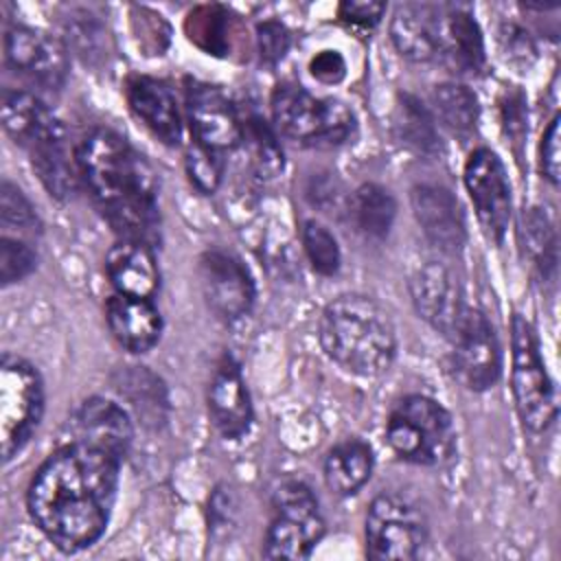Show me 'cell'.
Masks as SVG:
<instances>
[{
	"label": "cell",
	"mask_w": 561,
	"mask_h": 561,
	"mask_svg": "<svg viewBox=\"0 0 561 561\" xmlns=\"http://www.w3.org/2000/svg\"><path fill=\"white\" fill-rule=\"evenodd\" d=\"M123 460L96 447L68 440L35 471L26 506L37 528L64 552L101 539L116 502Z\"/></svg>",
	"instance_id": "obj_1"
},
{
	"label": "cell",
	"mask_w": 561,
	"mask_h": 561,
	"mask_svg": "<svg viewBox=\"0 0 561 561\" xmlns=\"http://www.w3.org/2000/svg\"><path fill=\"white\" fill-rule=\"evenodd\" d=\"M440 61L460 75H478L484 68V39L471 13L445 9Z\"/></svg>",
	"instance_id": "obj_24"
},
{
	"label": "cell",
	"mask_w": 561,
	"mask_h": 561,
	"mask_svg": "<svg viewBox=\"0 0 561 561\" xmlns=\"http://www.w3.org/2000/svg\"><path fill=\"white\" fill-rule=\"evenodd\" d=\"M383 13H386V2H373V0H364V2L346 0L337 7L340 20L355 28H373L375 24H379Z\"/></svg>",
	"instance_id": "obj_38"
},
{
	"label": "cell",
	"mask_w": 561,
	"mask_h": 561,
	"mask_svg": "<svg viewBox=\"0 0 561 561\" xmlns=\"http://www.w3.org/2000/svg\"><path fill=\"white\" fill-rule=\"evenodd\" d=\"M256 44H259V55L261 61L267 66L278 64L291 44V35L285 24L278 20H265L256 26Z\"/></svg>",
	"instance_id": "obj_37"
},
{
	"label": "cell",
	"mask_w": 561,
	"mask_h": 561,
	"mask_svg": "<svg viewBox=\"0 0 561 561\" xmlns=\"http://www.w3.org/2000/svg\"><path fill=\"white\" fill-rule=\"evenodd\" d=\"M324 530L313 491L302 480H285L272 495V522L263 554L267 559H307Z\"/></svg>",
	"instance_id": "obj_7"
},
{
	"label": "cell",
	"mask_w": 561,
	"mask_h": 561,
	"mask_svg": "<svg viewBox=\"0 0 561 561\" xmlns=\"http://www.w3.org/2000/svg\"><path fill=\"white\" fill-rule=\"evenodd\" d=\"M309 70L320 83L333 85L346 77V61L337 50H320L311 57Z\"/></svg>",
	"instance_id": "obj_39"
},
{
	"label": "cell",
	"mask_w": 561,
	"mask_h": 561,
	"mask_svg": "<svg viewBox=\"0 0 561 561\" xmlns=\"http://www.w3.org/2000/svg\"><path fill=\"white\" fill-rule=\"evenodd\" d=\"M541 171L550 184H559V116H552L541 136Z\"/></svg>",
	"instance_id": "obj_40"
},
{
	"label": "cell",
	"mask_w": 561,
	"mask_h": 561,
	"mask_svg": "<svg viewBox=\"0 0 561 561\" xmlns=\"http://www.w3.org/2000/svg\"><path fill=\"white\" fill-rule=\"evenodd\" d=\"M197 278L208 309L221 322H237L254 305V280L248 267L226 250H206L197 261Z\"/></svg>",
	"instance_id": "obj_12"
},
{
	"label": "cell",
	"mask_w": 561,
	"mask_h": 561,
	"mask_svg": "<svg viewBox=\"0 0 561 561\" xmlns=\"http://www.w3.org/2000/svg\"><path fill=\"white\" fill-rule=\"evenodd\" d=\"M302 248H305V254H307L313 272H318L320 276L337 274L342 254H340V245H337L333 232L327 226H322L316 219L305 221L302 224Z\"/></svg>",
	"instance_id": "obj_34"
},
{
	"label": "cell",
	"mask_w": 561,
	"mask_h": 561,
	"mask_svg": "<svg viewBox=\"0 0 561 561\" xmlns=\"http://www.w3.org/2000/svg\"><path fill=\"white\" fill-rule=\"evenodd\" d=\"M432 105L436 118L458 138H469L480 118L478 96L462 83H440L432 92Z\"/></svg>",
	"instance_id": "obj_28"
},
{
	"label": "cell",
	"mask_w": 561,
	"mask_h": 561,
	"mask_svg": "<svg viewBox=\"0 0 561 561\" xmlns=\"http://www.w3.org/2000/svg\"><path fill=\"white\" fill-rule=\"evenodd\" d=\"M445 9L430 4H401L390 22L394 48L410 61H440Z\"/></svg>",
	"instance_id": "obj_20"
},
{
	"label": "cell",
	"mask_w": 561,
	"mask_h": 561,
	"mask_svg": "<svg viewBox=\"0 0 561 561\" xmlns=\"http://www.w3.org/2000/svg\"><path fill=\"white\" fill-rule=\"evenodd\" d=\"M462 180L484 234L500 243L511 221V184L502 160L489 147H478L465 162Z\"/></svg>",
	"instance_id": "obj_11"
},
{
	"label": "cell",
	"mask_w": 561,
	"mask_h": 561,
	"mask_svg": "<svg viewBox=\"0 0 561 561\" xmlns=\"http://www.w3.org/2000/svg\"><path fill=\"white\" fill-rule=\"evenodd\" d=\"M107 276L116 294L134 298H151L158 291L160 274L153 248L142 241L121 239L105 256Z\"/></svg>",
	"instance_id": "obj_22"
},
{
	"label": "cell",
	"mask_w": 561,
	"mask_h": 561,
	"mask_svg": "<svg viewBox=\"0 0 561 561\" xmlns=\"http://www.w3.org/2000/svg\"><path fill=\"white\" fill-rule=\"evenodd\" d=\"M230 11L219 4H204L186 15L188 39L208 53H226L230 33Z\"/></svg>",
	"instance_id": "obj_31"
},
{
	"label": "cell",
	"mask_w": 561,
	"mask_h": 561,
	"mask_svg": "<svg viewBox=\"0 0 561 561\" xmlns=\"http://www.w3.org/2000/svg\"><path fill=\"white\" fill-rule=\"evenodd\" d=\"M348 217L368 239H383L397 217V202L381 184L366 182L353 191L348 199Z\"/></svg>",
	"instance_id": "obj_27"
},
{
	"label": "cell",
	"mask_w": 561,
	"mask_h": 561,
	"mask_svg": "<svg viewBox=\"0 0 561 561\" xmlns=\"http://www.w3.org/2000/svg\"><path fill=\"white\" fill-rule=\"evenodd\" d=\"M37 267V254L26 239L2 234L0 239V283L11 285L26 278Z\"/></svg>",
	"instance_id": "obj_35"
},
{
	"label": "cell",
	"mask_w": 561,
	"mask_h": 561,
	"mask_svg": "<svg viewBox=\"0 0 561 561\" xmlns=\"http://www.w3.org/2000/svg\"><path fill=\"white\" fill-rule=\"evenodd\" d=\"M270 110L280 136L302 147L331 149L353 138L357 121L340 99H322L300 83H280L272 90Z\"/></svg>",
	"instance_id": "obj_4"
},
{
	"label": "cell",
	"mask_w": 561,
	"mask_h": 561,
	"mask_svg": "<svg viewBox=\"0 0 561 561\" xmlns=\"http://www.w3.org/2000/svg\"><path fill=\"white\" fill-rule=\"evenodd\" d=\"M2 127L9 138L26 151L64 129L61 121L46 103L26 90L2 92Z\"/></svg>",
	"instance_id": "obj_23"
},
{
	"label": "cell",
	"mask_w": 561,
	"mask_h": 561,
	"mask_svg": "<svg viewBox=\"0 0 561 561\" xmlns=\"http://www.w3.org/2000/svg\"><path fill=\"white\" fill-rule=\"evenodd\" d=\"M522 237L533 265L543 278H548L557 267V237L546 213H541L539 208H530L528 213H524Z\"/></svg>",
	"instance_id": "obj_30"
},
{
	"label": "cell",
	"mask_w": 561,
	"mask_h": 561,
	"mask_svg": "<svg viewBox=\"0 0 561 561\" xmlns=\"http://www.w3.org/2000/svg\"><path fill=\"white\" fill-rule=\"evenodd\" d=\"M208 412L217 432L230 440L245 436L254 421L252 399L245 379L237 359L230 353L221 355L210 377Z\"/></svg>",
	"instance_id": "obj_17"
},
{
	"label": "cell",
	"mask_w": 561,
	"mask_h": 561,
	"mask_svg": "<svg viewBox=\"0 0 561 561\" xmlns=\"http://www.w3.org/2000/svg\"><path fill=\"white\" fill-rule=\"evenodd\" d=\"M186 173L197 191L210 195L221 182V160L217 151H210L202 145H191L186 151Z\"/></svg>",
	"instance_id": "obj_36"
},
{
	"label": "cell",
	"mask_w": 561,
	"mask_h": 561,
	"mask_svg": "<svg viewBox=\"0 0 561 561\" xmlns=\"http://www.w3.org/2000/svg\"><path fill=\"white\" fill-rule=\"evenodd\" d=\"M125 96L136 118L164 145L173 147L182 140V118L169 83L147 75L127 79Z\"/></svg>",
	"instance_id": "obj_19"
},
{
	"label": "cell",
	"mask_w": 561,
	"mask_h": 561,
	"mask_svg": "<svg viewBox=\"0 0 561 561\" xmlns=\"http://www.w3.org/2000/svg\"><path fill=\"white\" fill-rule=\"evenodd\" d=\"M28 156L39 182L46 186V191L53 197L57 199L72 197L81 178H79L77 156H70V149L66 142V129L37 142L33 149H28Z\"/></svg>",
	"instance_id": "obj_26"
},
{
	"label": "cell",
	"mask_w": 561,
	"mask_h": 561,
	"mask_svg": "<svg viewBox=\"0 0 561 561\" xmlns=\"http://www.w3.org/2000/svg\"><path fill=\"white\" fill-rule=\"evenodd\" d=\"M186 116L197 145L210 151H230L243 140V123L230 96L210 83L191 81L186 88Z\"/></svg>",
	"instance_id": "obj_14"
},
{
	"label": "cell",
	"mask_w": 561,
	"mask_h": 561,
	"mask_svg": "<svg viewBox=\"0 0 561 561\" xmlns=\"http://www.w3.org/2000/svg\"><path fill=\"white\" fill-rule=\"evenodd\" d=\"M366 557L373 561L414 559L427 539L423 513L401 495H377L366 513Z\"/></svg>",
	"instance_id": "obj_9"
},
{
	"label": "cell",
	"mask_w": 561,
	"mask_h": 561,
	"mask_svg": "<svg viewBox=\"0 0 561 561\" xmlns=\"http://www.w3.org/2000/svg\"><path fill=\"white\" fill-rule=\"evenodd\" d=\"M68 440H77L121 460L129 454L134 427L129 414L105 397L85 399L68 419Z\"/></svg>",
	"instance_id": "obj_16"
},
{
	"label": "cell",
	"mask_w": 561,
	"mask_h": 561,
	"mask_svg": "<svg viewBox=\"0 0 561 561\" xmlns=\"http://www.w3.org/2000/svg\"><path fill=\"white\" fill-rule=\"evenodd\" d=\"M4 61L24 81L42 90H59L68 77V50L33 26H11L4 35Z\"/></svg>",
	"instance_id": "obj_13"
},
{
	"label": "cell",
	"mask_w": 561,
	"mask_h": 561,
	"mask_svg": "<svg viewBox=\"0 0 561 561\" xmlns=\"http://www.w3.org/2000/svg\"><path fill=\"white\" fill-rule=\"evenodd\" d=\"M386 440L399 458L432 467L451 458L456 430L451 414L436 399L408 394L388 414Z\"/></svg>",
	"instance_id": "obj_5"
},
{
	"label": "cell",
	"mask_w": 561,
	"mask_h": 561,
	"mask_svg": "<svg viewBox=\"0 0 561 561\" xmlns=\"http://www.w3.org/2000/svg\"><path fill=\"white\" fill-rule=\"evenodd\" d=\"M75 156L81 182L114 232L153 248L160 241L158 180L145 156L105 127L88 131Z\"/></svg>",
	"instance_id": "obj_2"
},
{
	"label": "cell",
	"mask_w": 561,
	"mask_h": 561,
	"mask_svg": "<svg viewBox=\"0 0 561 561\" xmlns=\"http://www.w3.org/2000/svg\"><path fill=\"white\" fill-rule=\"evenodd\" d=\"M250 149L252 162L256 164L259 173L265 178H274L283 169V151L276 140L274 129L261 121L259 116H250L243 125V140Z\"/></svg>",
	"instance_id": "obj_32"
},
{
	"label": "cell",
	"mask_w": 561,
	"mask_h": 561,
	"mask_svg": "<svg viewBox=\"0 0 561 561\" xmlns=\"http://www.w3.org/2000/svg\"><path fill=\"white\" fill-rule=\"evenodd\" d=\"M44 412V383L26 359L2 353L0 357V443L9 462L28 443Z\"/></svg>",
	"instance_id": "obj_8"
},
{
	"label": "cell",
	"mask_w": 561,
	"mask_h": 561,
	"mask_svg": "<svg viewBox=\"0 0 561 561\" xmlns=\"http://www.w3.org/2000/svg\"><path fill=\"white\" fill-rule=\"evenodd\" d=\"M449 344V368L460 386L471 392H484L495 386L502 373V351L493 324L480 309L467 307Z\"/></svg>",
	"instance_id": "obj_10"
},
{
	"label": "cell",
	"mask_w": 561,
	"mask_h": 561,
	"mask_svg": "<svg viewBox=\"0 0 561 561\" xmlns=\"http://www.w3.org/2000/svg\"><path fill=\"white\" fill-rule=\"evenodd\" d=\"M397 138L412 151L434 156L440 149L436 121L432 112L412 94H401L394 114Z\"/></svg>",
	"instance_id": "obj_29"
},
{
	"label": "cell",
	"mask_w": 561,
	"mask_h": 561,
	"mask_svg": "<svg viewBox=\"0 0 561 561\" xmlns=\"http://www.w3.org/2000/svg\"><path fill=\"white\" fill-rule=\"evenodd\" d=\"M410 294H412L416 313L432 329H436L440 335L449 340L469 307L465 302L462 287L454 278L449 267L436 261L425 263L412 276Z\"/></svg>",
	"instance_id": "obj_15"
},
{
	"label": "cell",
	"mask_w": 561,
	"mask_h": 561,
	"mask_svg": "<svg viewBox=\"0 0 561 561\" xmlns=\"http://www.w3.org/2000/svg\"><path fill=\"white\" fill-rule=\"evenodd\" d=\"M0 219H2L4 232L15 230L20 239H31L42 232V221L33 204L9 180H2V186H0Z\"/></svg>",
	"instance_id": "obj_33"
},
{
	"label": "cell",
	"mask_w": 561,
	"mask_h": 561,
	"mask_svg": "<svg viewBox=\"0 0 561 561\" xmlns=\"http://www.w3.org/2000/svg\"><path fill=\"white\" fill-rule=\"evenodd\" d=\"M105 320L114 340L134 355H142L160 342L162 316L151 298L114 294L105 305Z\"/></svg>",
	"instance_id": "obj_21"
},
{
	"label": "cell",
	"mask_w": 561,
	"mask_h": 561,
	"mask_svg": "<svg viewBox=\"0 0 561 561\" xmlns=\"http://www.w3.org/2000/svg\"><path fill=\"white\" fill-rule=\"evenodd\" d=\"M511 388L526 430L541 434L557 421V392L546 370L533 324L515 313L511 322Z\"/></svg>",
	"instance_id": "obj_6"
},
{
	"label": "cell",
	"mask_w": 561,
	"mask_h": 561,
	"mask_svg": "<svg viewBox=\"0 0 561 561\" xmlns=\"http://www.w3.org/2000/svg\"><path fill=\"white\" fill-rule=\"evenodd\" d=\"M318 337L322 351L340 368L359 377L386 373L397 353V335L388 311L364 294L333 298L322 309Z\"/></svg>",
	"instance_id": "obj_3"
},
{
	"label": "cell",
	"mask_w": 561,
	"mask_h": 561,
	"mask_svg": "<svg viewBox=\"0 0 561 561\" xmlns=\"http://www.w3.org/2000/svg\"><path fill=\"white\" fill-rule=\"evenodd\" d=\"M410 202L419 226L438 250L456 254L465 245V217L451 191L436 184H419L412 188Z\"/></svg>",
	"instance_id": "obj_18"
},
{
	"label": "cell",
	"mask_w": 561,
	"mask_h": 561,
	"mask_svg": "<svg viewBox=\"0 0 561 561\" xmlns=\"http://www.w3.org/2000/svg\"><path fill=\"white\" fill-rule=\"evenodd\" d=\"M375 456L366 440L346 438L329 449L324 458V482L340 497L355 495L373 473Z\"/></svg>",
	"instance_id": "obj_25"
}]
</instances>
